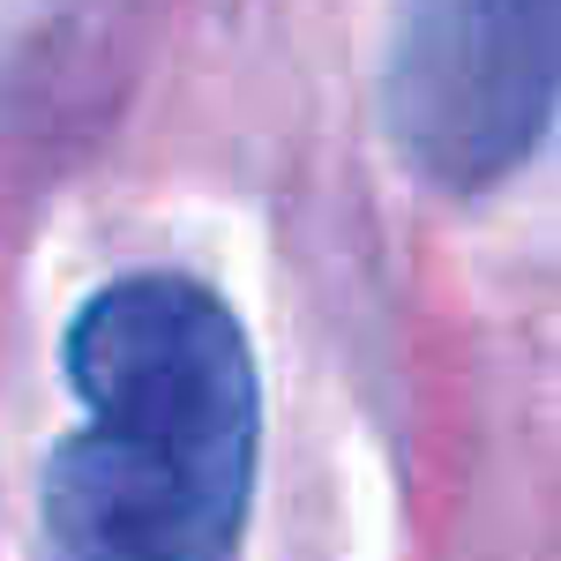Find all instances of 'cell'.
<instances>
[{
	"instance_id": "7a4b0ae2",
	"label": "cell",
	"mask_w": 561,
	"mask_h": 561,
	"mask_svg": "<svg viewBox=\"0 0 561 561\" xmlns=\"http://www.w3.org/2000/svg\"><path fill=\"white\" fill-rule=\"evenodd\" d=\"M382 98L420 180L494 187L554 121V0H404Z\"/></svg>"
},
{
	"instance_id": "6da1fadb",
	"label": "cell",
	"mask_w": 561,
	"mask_h": 561,
	"mask_svg": "<svg viewBox=\"0 0 561 561\" xmlns=\"http://www.w3.org/2000/svg\"><path fill=\"white\" fill-rule=\"evenodd\" d=\"M83 427L45 457L38 561H232L262 375L240 314L180 270L90 293L60 337Z\"/></svg>"
}]
</instances>
